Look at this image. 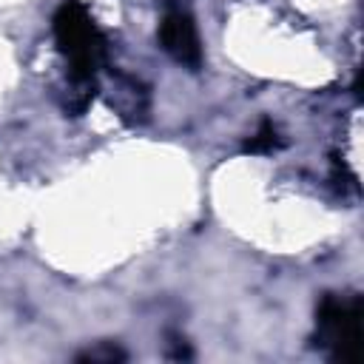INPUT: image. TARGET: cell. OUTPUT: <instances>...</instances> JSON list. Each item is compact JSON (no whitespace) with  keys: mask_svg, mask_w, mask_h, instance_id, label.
<instances>
[{"mask_svg":"<svg viewBox=\"0 0 364 364\" xmlns=\"http://www.w3.org/2000/svg\"><path fill=\"white\" fill-rule=\"evenodd\" d=\"M117 358H125V353L117 347H100V350H88L82 355V361H117Z\"/></svg>","mask_w":364,"mask_h":364,"instance_id":"5b68a950","label":"cell"},{"mask_svg":"<svg viewBox=\"0 0 364 364\" xmlns=\"http://www.w3.org/2000/svg\"><path fill=\"white\" fill-rule=\"evenodd\" d=\"M276 145V128L270 125V122H264L262 128H259V134L247 142V151H270Z\"/></svg>","mask_w":364,"mask_h":364,"instance_id":"277c9868","label":"cell"},{"mask_svg":"<svg viewBox=\"0 0 364 364\" xmlns=\"http://www.w3.org/2000/svg\"><path fill=\"white\" fill-rule=\"evenodd\" d=\"M318 347L336 361L355 364L364 353V307L358 296H324L318 307Z\"/></svg>","mask_w":364,"mask_h":364,"instance_id":"6da1fadb","label":"cell"},{"mask_svg":"<svg viewBox=\"0 0 364 364\" xmlns=\"http://www.w3.org/2000/svg\"><path fill=\"white\" fill-rule=\"evenodd\" d=\"M54 37L60 51L68 57L71 71L77 80L91 77L97 71V65L102 63L105 54V40L100 34V28L94 26L91 14L77 3V0H65L57 14H54Z\"/></svg>","mask_w":364,"mask_h":364,"instance_id":"7a4b0ae2","label":"cell"},{"mask_svg":"<svg viewBox=\"0 0 364 364\" xmlns=\"http://www.w3.org/2000/svg\"><path fill=\"white\" fill-rule=\"evenodd\" d=\"M159 43L182 65H199V60H202V46H199L196 23L182 9H173V11H168L162 17V23H159Z\"/></svg>","mask_w":364,"mask_h":364,"instance_id":"3957f363","label":"cell"}]
</instances>
